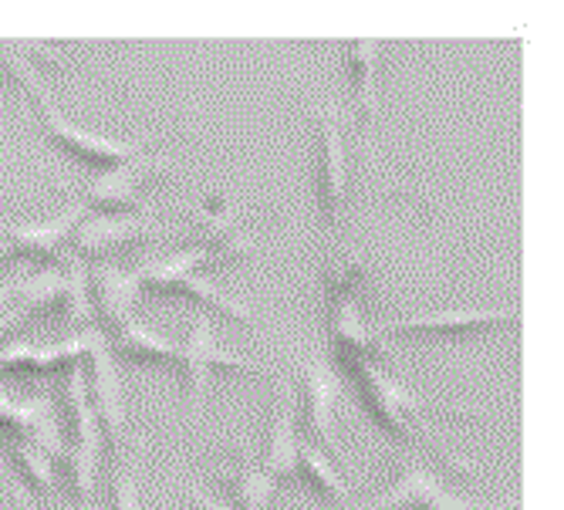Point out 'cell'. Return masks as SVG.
I'll list each match as a JSON object with an SVG mask.
<instances>
[{
    "label": "cell",
    "instance_id": "6da1fadb",
    "mask_svg": "<svg viewBox=\"0 0 564 510\" xmlns=\"http://www.w3.org/2000/svg\"><path fill=\"white\" fill-rule=\"evenodd\" d=\"M338 366L351 376L358 395H362V402L369 405V416H372L389 436H395V440L405 443V446L423 443V446L436 449L440 456H446V460H449L456 470H464V474H467V464L459 460V456L446 453L436 440L423 436V433L413 426L416 416H426V413H430V402H426L423 395H416L413 389H405L399 379H392L376 359H355V362H338Z\"/></svg>",
    "mask_w": 564,
    "mask_h": 510
},
{
    "label": "cell",
    "instance_id": "7a4b0ae2",
    "mask_svg": "<svg viewBox=\"0 0 564 510\" xmlns=\"http://www.w3.org/2000/svg\"><path fill=\"white\" fill-rule=\"evenodd\" d=\"M355 510H521V500H480L456 493L440 474H433L426 464L413 460L405 464L395 484L379 490L376 497L355 503Z\"/></svg>",
    "mask_w": 564,
    "mask_h": 510
},
{
    "label": "cell",
    "instance_id": "3957f363",
    "mask_svg": "<svg viewBox=\"0 0 564 510\" xmlns=\"http://www.w3.org/2000/svg\"><path fill=\"white\" fill-rule=\"evenodd\" d=\"M183 355H180V366L186 369V386H189V405L193 413L203 410L207 402V389H210V376L214 369H240V372H268V366L243 359L240 351H230L220 345L217 335V322L207 312H196L186 332V341H180Z\"/></svg>",
    "mask_w": 564,
    "mask_h": 510
},
{
    "label": "cell",
    "instance_id": "277c9868",
    "mask_svg": "<svg viewBox=\"0 0 564 510\" xmlns=\"http://www.w3.org/2000/svg\"><path fill=\"white\" fill-rule=\"evenodd\" d=\"M318 207L328 234L338 230L348 203V149L341 135V116L332 98H318Z\"/></svg>",
    "mask_w": 564,
    "mask_h": 510
},
{
    "label": "cell",
    "instance_id": "5b68a950",
    "mask_svg": "<svg viewBox=\"0 0 564 510\" xmlns=\"http://www.w3.org/2000/svg\"><path fill=\"white\" fill-rule=\"evenodd\" d=\"M68 399L75 413V446H68L72 477L82 503H91L98 490V467H101V423L88 399V372L85 362H75L68 369Z\"/></svg>",
    "mask_w": 564,
    "mask_h": 510
},
{
    "label": "cell",
    "instance_id": "8992f818",
    "mask_svg": "<svg viewBox=\"0 0 564 510\" xmlns=\"http://www.w3.org/2000/svg\"><path fill=\"white\" fill-rule=\"evenodd\" d=\"M88 338V351L85 359L91 362V382H88V399L98 413V423L116 443H122L129 436V402H126V386H122V372L116 366V351L101 328H85Z\"/></svg>",
    "mask_w": 564,
    "mask_h": 510
},
{
    "label": "cell",
    "instance_id": "52a82bcc",
    "mask_svg": "<svg viewBox=\"0 0 564 510\" xmlns=\"http://www.w3.org/2000/svg\"><path fill=\"white\" fill-rule=\"evenodd\" d=\"M297 376L304 392V426L318 436L322 446H338V405L345 399V382L322 351L297 355Z\"/></svg>",
    "mask_w": 564,
    "mask_h": 510
},
{
    "label": "cell",
    "instance_id": "ba28073f",
    "mask_svg": "<svg viewBox=\"0 0 564 510\" xmlns=\"http://www.w3.org/2000/svg\"><path fill=\"white\" fill-rule=\"evenodd\" d=\"M176 170H180L176 160L152 156V152H145V156L119 163V166H112L106 173H98L95 180H88L82 186V196H85V203H91V207H98L101 214H126V210H132L142 203V186L152 176L176 173Z\"/></svg>",
    "mask_w": 564,
    "mask_h": 510
},
{
    "label": "cell",
    "instance_id": "9c48e42d",
    "mask_svg": "<svg viewBox=\"0 0 564 510\" xmlns=\"http://www.w3.org/2000/svg\"><path fill=\"white\" fill-rule=\"evenodd\" d=\"M34 106L41 109V122H44L47 135L55 139L62 149H68L72 156L88 163V166H119V163H129L135 156H145V149L139 142L109 139V135H101V132L85 129V126H75L72 119H65L58 112V106L51 101V95L37 98Z\"/></svg>",
    "mask_w": 564,
    "mask_h": 510
},
{
    "label": "cell",
    "instance_id": "30bf717a",
    "mask_svg": "<svg viewBox=\"0 0 564 510\" xmlns=\"http://www.w3.org/2000/svg\"><path fill=\"white\" fill-rule=\"evenodd\" d=\"M166 230L152 220L145 210H126V214H95L75 227L72 234V250L75 258H109L132 243H142L149 237H163Z\"/></svg>",
    "mask_w": 564,
    "mask_h": 510
},
{
    "label": "cell",
    "instance_id": "8fae6325",
    "mask_svg": "<svg viewBox=\"0 0 564 510\" xmlns=\"http://www.w3.org/2000/svg\"><path fill=\"white\" fill-rule=\"evenodd\" d=\"M0 430H14L18 440L34 443L44 449L51 460H68V443L62 436V423L55 413L51 395H28V399H11L0 389Z\"/></svg>",
    "mask_w": 564,
    "mask_h": 510
},
{
    "label": "cell",
    "instance_id": "7c38bea8",
    "mask_svg": "<svg viewBox=\"0 0 564 510\" xmlns=\"http://www.w3.org/2000/svg\"><path fill=\"white\" fill-rule=\"evenodd\" d=\"M518 318H521L518 308H446V312H426V315L382 322L372 332L379 338H389V335H467V332H487L497 325H514Z\"/></svg>",
    "mask_w": 564,
    "mask_h": 510
},
{
    "label": "cell",
    "instance_id": "4fadbf2b",
    "mask_svg": "<svg viewBox=\"0 0 564 510\" xmlns=\"http://www.w3.org/2000/svg\"><path fill=\"white\" fill-rule=\"evenodd\" d=\"M85 220V203H68V207L47 220L34 224H8L0 220V240H8L14 253H28L34 261H65L68 250L65 243L72 240L75 227Z\"/></svg>",
    "mask_w": 564,
    "mask_h": 510
},
{
    "label": "cell",
    "instance_id": "5bb4252c",
    "mask_svg": "<svg viewBox=\"0 0 564 510\" xmlns=\"http://www.w3.org/2000/svg\"><path fill=\"white\" fill-rule=\"evenodd\" d=\"M297 389L291 376H281L278 402H274V420L268 433V453H264V470L281 484L297 477Z\"/></svg>",
    "mask_w": 564,
    "mask_h": 510
},
{
    "label": "cell",
    "instance_id": "9a60e30c",
    "mask_svg": "<svg viewBox=\"0 0 564 510\" xmlns=\"http://www.w3.org/2000/svg\"><path fill=\"white\" fill-rule=\"evenodd\" d=\"M88 281L95 284V308L112 328H122L126 322L135 318V308L142 301V278L139 268L126 271L116 261H101L98 268H88Z\"/></svg>",
    "mask_w": 564,
    "mask_h": 510
},
{
    "label": "cell",
    "instance_id": "2e32d148",
    "mask_svg": "<svg viewBox=\"0 0 564 510\" xmlns=\"http://www.w3.org/2000/svg\"><path fill=\"white\" fill-rule=\"evenodd\" d=\"M351 82H355V106L358 116L372 126L379 119V72H382V41H348L345 44Z\"/></svg>",
    "mask_w": 564,
    "mask_h": 510
},
{
    "label": "cell",
    "instance_id": "e0dca14e",
    "mask_svg": "<svg viewBox=\"0 0 564 510\" xmlns=\"http://www.w3.org/2000/svg\"><path fill=\"white\" fill-rule=\"evenodd\" d=\"M224 480L234 490V503H237L234 510H271L278 480L258 460V449L240 446V460L224 474Z\"/></svg>",
    "mask_w": 564,
    "mask_h": 510
},
{
    "label": "cell",
    "instance_id": "ac0fdd59",
    "mask_svg": "<svg viewBox=\"0 0 564 510\" xmlns=\"http://www.w3.org/2000/svg\"><path fill=\"white\" fill-rule=\"evenodd\" d=\"M65 291L68 274L62 268H37L31 274L11 278V304L24 315L47 312V308H65Z\"/></svg>",
    "mask_w": 564,
    "mask_h": 510
},
{
    "label": "cell",
    "instance_id": "d6986e66",
    "mask_svg": "<svg viewBox=\"0 0 564 510\" xmlns=\"http://www.w3.org/2000/svg\"><path fill=\"white\" fill-rule=\"evenodd\" d=\"M112 351H119L129 362H160V366H180V341L163 338L156 328L142 325L139 318L126 322L122 328H116V341H109Z\"/></svg>",
    "mask_w": 564,
    "mask_h": 510
},
{
    "label": "cell",
    "instance_id": "ffe728a7",
    "mask_svg": "<svg viewBox=\"0 0 564 510\" xmlns=\"http://www.w3.org/2000/svg\"><path fill=\"white\" fill-rule=\"evenodd\" d=\"M44 44H34V41H0V72H4V78L24 91L31 101L44 98L47 88H44V78L37 72V58Z\"/></svg>",
    "mask_w": 564,
    "mask_h": 510
},
{
    "label": "cell",
    "instance_id": "44dd1931",
    "mask_svg": "<svg viewBox=\"0 0 564 510\" xmlns=\"http://www.w3.org/2000/svg\"><path fill=\"white\" fill-rule=\"evenodd\" d=\"M297 474L304 477V484H312L322 497H328L338 507H355L351 500V487L341 480V474L335 470V464L315 446V443H301L297 446Z\"/></svg>",
    "mask_w": 564,
    "mask_h": 510
},
{
    "label": "cell",
    "instance_id": "7402d4cb",
    "mask_svg": "<svg viewBox=\"0 0 564 510\" xmlns=\"http://www.w3.org/2000/svg\"><path fill=\"white\" fill-rule=\"evenodd\" d=\"M173 294H186V297H193V301H199V304H207V308H214V312H220V315H227V318H234V322H240V325H258V312L247 308V304H243L240 297L227 294L224 287H217L214 281L199 278V274H189L186 281H180V284L173 287Z\"/></svg>",
    "mask_w": 564,
    "mask_h": 510
},
{
    "label": "cell",
    "instance_id": "603a6c76",
    "mask_svg": "<svg viewBox=\"0 0 564 510\" xmlns=\"http://www.w3.org/2000/svg\"><path fill=\"white\" fill-rule=\"evenodd\" d=\"M11 453H14L18 467L24 470V477H28V484H31L34 490H41V493H47V497L58 490V464L51 460V456H47L44 449H37V446L28 443V440H14V443H11Z\"/></svg>",
    "mask_w": 564,
    "mask_h": 510
},
{
    "label": "cell",
    "instance_id": "cb8c5ba5",
    "mask_svg": "<svg viewBox=\"0 0 564 510\" xmlns=\"http://www.w3.org/2000/svg\"><path fill=\"white\" fill-rule=\"evenodd\" d=\"M366 281V261L351 258V253H338V258L328 261L325 268V297H345V294H358Z\"/></svg>",
    "mask_w": 564,
    "mask_h": 510
},
{
    "label": "cell",
    "instance_id": "d4e9b609",
    "mask_svg": "<svg viewBox=\"0 0 564 510\" xmlns=\"http://www.w3.org/2000/svg\"><path fill=\"white\" fill-rule=\"evenodd\" d=\"M139 453L116 470L112 477V510H145L142 507V484H139Z\"/></svg>",
    "mask_w": 564,
    "mask_h": 510
},
{
    "label": "cell",
    "instance_id": "484cf974",
    "mask_svg": "<svg viewBox=\"0 0 564 510\" xmlns=\"http://www.w3.org/2000/svg\"><path fill=\"white\" fill-rule=\"evenodd\" d=\"M180 484H183L186 500H189L196 510H234V503H227L224 497L210 493L207 487H199V484H196V480H189V477H180Z\"/></svg>",
    "mask_w": 564,
    "mask_h": 510
},
{
    "label": "cell",
    "instance_id": "4316f807",
    "mask_svg": "<svg viewBox=\"0 0 564 510\" xmlns=\"http://www.w3.org/2000/svg\"><path fill=\"white\" fill-rule=\"evenodd\" d=\"M24 318H28V315L18 312L14 304H11V278H8V281H0V335L11 332V328H18Z\"/></svg>",
    "mask_w": 564,
    "mask_h": 510
},
{
    "label": "cell",
    "instance_id": "83f0119b",
    "mask_svg": "<svg viewBox=\"0 0 564 510\" xmlns=\"http://www.w3.org/2000/svg\"><path fill=\"white\" fill-rule=\"evenodd\" d=\"M11 258H14V247H11L8 240H0V264L11 261Z\"/></svg>",
    "mask_w": 564,
    "mask_h": 510
},
{
    "label": "cell",
    "instance_id": "f1b7e54d",
    "mask_svg": "<svg viewBox=\"0 0 564 510\" xmlns=\"http://www.w3.org/2000/svg\"><path fill=\"white\" fill-rule=\"evenodd\" d=\"M72 510H106L101 503H78V507H72Z\"/></svg>",
    "mask_w": 564,
    "mask_h": 510
}]
</instances>
